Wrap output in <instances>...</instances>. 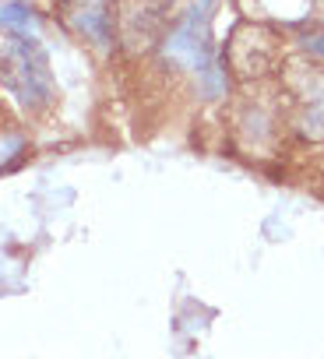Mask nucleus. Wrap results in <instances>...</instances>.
<instances>
[{
    "label": "nucleus",
    "instance_id": "obj_2",
    "mask_svg": "<svg viewBox=\"0 0 324 359\" xmlns=\"http://www.w3.org/2000/svg\"><path fill=\"white\" fill-rule=\"evenodd\" d=\"M303 46H306L310 53L324 57V32H306V36H303Z\"/></svg>",
    "mask_w": 324,
    "mask_h": 359
},
{
    "label": "nucleus",
    "instance_id": "obj_1",
    "mask_svg": "<svg viewBox=\"0 0 324 359\" xmlns=\"http://www.w3.org/2000/svg\"><path fill=\"white\" fill-rule=\"evenodd\" d=\"M306 134L324 137V99L310 106V113H306Z\"/></svg>",
    "mask_w": 324,
    "mask_h": 359
}]
</instances>
